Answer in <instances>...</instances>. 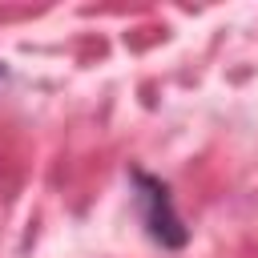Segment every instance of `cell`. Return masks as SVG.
I'll use <instances>...</instances> for the list:
<instances>
[{
	"instance_id": "cell-1",
	"label": "cell",
	"mask_w": 258,
	"mask_h": 258,
	"mask_svg": "<svg viewBox=\"0 0 258 258\" xmlns=\"http://www.w3.org/2000/svg\"><path fill=\"white\" fill-rule=\"evenodd\" d=\"M137 185H141V206H149V210H145L149 234H153L161 246H181V242H185V230H181V222H177V214H173V206H169L165 185H157V181H149V177H137Z\"/></svg>"
}]
</instances>
